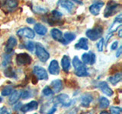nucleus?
Listing matches in <instances>:
<instances>
[{
  "mask_svg": "<svg viewBox=\"0 0 122 114\" xmlns=\"http://www.w3.org/2000/svg\"><path fill=\"white\" fill-rule=\"evenodd\" d=\"M72 66L74 68V72L76 75L79 76V77H86V76L89 75L86 65L82 63L77 56H74L73 59H72Z\"/></svg>",
  "mask_w": 122,
  "mask_h": 114,
  "instance_id": "f257e3e1",
  "label": "nucleus"
},
{
  "mask_svg": "<svg viewBox=\"0 0 122 114\" xmlns=\"http://www.w3.org/2000/svg\"><path fill=\"white\" fill-rule=\"evenodd\" d=\"M121 5L115 2H108L104 11V17L109 18L112 16L121 9Z\"/></svg>",
  "mask_w": 122,
  "mask_h": 114,
  "instance_id": "f03ea898",
  "label": "nucleus"
},
{
  "mask_svg": "<svg viewBox=\"0 0 122 114\" xmlns=\"http://www.w3.org/2000/svg\"><path fill=\"white\" fill-rule=\"evenodd\" d=\"M36 55L42 62H46L50 58V53L47 51V49L42 46L40 43H37L35 44Z\"/></svg>",
  "mask_w": 122,
  "mask_h": 114,
  "instance_id": "7ed1b4c3",
  "label": "nucleus"
},
{
  "mask_svg": "<svg viewBox=\"0 0 122 114\" xmlns=\"http://www.w3.org/2000/svg\"><path fill=\"white\" fill-rule=\"evenodd\" d=\"M102 33H103V28L101 26H98L92 29L87 30V31L86 32V35L91 40L95 41L97 40L98 39H100Z\"/></svg>",
  "mask_w": 122,
  "mask_h": 114,
  "instance_id": "20e7f679",
  "label": "nucleus"
},
{
  "mask_svg": "<svg viewBox=\"0 0 122 114\" xmlns=\"http://www.w3.org/2000/svg\"><path fill=\"white\" fill-rule=\"evenodd\" d=\"M16 62L18 66H28L31 63L32 59L29 54L26 52H21V53H18L16 56Z\"/></svg>",
  "mask_w": 122,
  "mask_h": 114,
  "instance_id": "39448f33",
  "label": "nucleus"
},
{
  "mask_svg": "<svg viewBox=\"0 0 122 114\" xmlns=\"http://www.w3.org/2000/svg\"><path fill=\"white\" fill-rule=\"evenodd\" d=\"M33 73L34 76L36 77L38 80H46L48 79V74L47 71H46L43 67L39 66H35L33 68Z\"/></svg>",
  "mask_w": 122,
  "mask_h": 114,
  "instance_id": "423d86ee",
  "label": "nucleus"
},
{
  "mask_svg": "<svg viewBox=\"0 0 122 114\" xmlns=\"http://www.w3.org/2000/svg\"><path fill=\"white\" fill-rule=\"evenodd\" d=\"M16 33L18 37L28 38V39H33L35 37V33H34V30L31 28H28V27L18 29Z\"/></svg>",
  "mask_w": 122,
  "mask_h": 114,
  "instance_id": "0eeeda50",
  "label": "nucleus"
},
{
  "mask_svg": "<svg viewBox=\"0 0 122 114\" xmlns=\"http://www.w3.org/2000/svg\"><path fill=\"white\" fill-rule=\"evenodd\" d=\"M54 103H56V104H61L63 106H70L72 104V100L70 98V97L68 96L66 94H60L58 96H56L54 98Z\"/></svg>",
  "mask_w": 122,
  "mask_h": 114,
  "instance_id": "6e6552de",
  "label": "nucleus"
},
{
  "mask_svg": "<svg viewBox=\"0 0 122 114\" xmlns=\"http://www.w3.org/2000/svg\"><path fill=\"white\" fill-rule=\"evenodd\" d=\"M17 45V40L14 37H10L9 40H7V43L5 47V51L6 54H10L13 51V49L16 47Z\"/></svg>",
  "mask_w": 122,
  "mask_h": 114,
  "instance_id": "1a4fd4ad",
  "label": "nucleus"
},
{
  "mask_svg": "<svg viewBox=\"0 0 122 114\" xmlns=\"http://www.w3.org/2000/svg\"><path fill=\"white\" fill-rule=\"evenodd\" d=\"M121 24H122V15L121 14H119L116 17V18L114 19L112 24L111 25V27L108 28V33H113L114 31H116V30L121 27Z\"/></svg>",
  "mask_w": 122,
  "mask_h": 114,
  "instance_id": "9d476101",
  "label": "nucleus"
},
{
  "mask_svg": "<svg viewBox=\"0 0 122 114\" xmlns=\"http://www.w3.org/2000/svg\"><path fill=\"white\" fill-rule=\"evenodd\" d=\"M38 108V103L35 100L30 101L28 104H26L25 105H22L20 109L21 111H22L24 113L29 112V111H33V110H36Z\"/></svg>",
  "mask_w": 122,
  "mask_h": 114,
  "instance_id": "9b49d317",
  "label": "nucleus"
},
{
  "mask_svg": "<svg viewBox=\"0 0 122 114\" xmlns=\"http://www.w3.org/2000/svg\"><path fill=\"white\" fill-rule=\"evenodd\" d=\"M98 87V88L102 90V92L103 94H105V95H107V96L111 97V96H112L114 94V91L112 90V89L111 88L108 84H107V82L105 81L99 82Z\"/></svg>",
  "mask_w": 122,
  "mask_h": 114,
  "instance_id": "f8f14e48",
  "label": "nucleus"
},
{
  "mask_svg": "<svg viewBox=\"0 0 122 114\" xmlns=\"http://www.w3.org/2000/svg\"><path fill=\"white\" fill-rule=\"evenodd\" d=\"M48 71L50 72V74H51L53 75H57L60 74V68L59 66V63L56 60L53 59L51 61L48 66Z\"/></svg>",
  "mask_w": 122,
  "mask_h": 114,
  "instance_id": "ddd939ff",
  "label": "nucleus"
},
{
  "mask_svg": "<svg viewBox=\"0 0 122 114\" xmlns=\"http://www.w3.org/2000/svg\"><path fill=\"white\" fill-rule=\"evenodd\" d=\"M103 6H104V2H94L93 4H92L89 6V10L92 14L98 15Z\"/></svg>",
  "mask_w": 122,
  "mask_h": 114,
  "instance_id": "4468645a",
  "label": "nucleus"
},
{
  "mask_svg": "<svg viewBox=\"0 0 122 114\" xmlns=\"http://www.w3.org/2000/svg\"><path fill=\"white\" fill-rule=\"evenodd\" d=\"M51 89L53 90V93H59L63 88V81L60 79H56L51 83Z\"/></svg>",
  "mask_w": 122,
  "mask_h": 114,
  "instance_id": "2eb2a0df",
  "label": "nucleus"
},
{
  "mask_svg": "<svg viewBox=\"0 0 122 114\" xmlns=\"http://www.w3.org/2000/svg\"><path fill=\"white\" fill-rule=\"evenodd\" d=\"M93 100V97L91 94L86 93L81 97V105L83 107H89L90 104Z\"/></svg>",
  "mask_w": 122,
  "mask_h": 114,
  "instance_id": "dca6fc26",
  "label": "nucleus"
},
{
  "mask_svg": "<svg viewBox=\"0 0 122 114\" xmlns=\"http://www.w3.org/2000/svg\"><path fill=\"white\" fill-rule=\"evenodd\" d=\"M21 90H14L12 93L10 94V97L9 98V103L11 105H14L18 101L19 99L21 98Z\"/></svg>",
  "mask_w": 122,
  "mask_h": 114,
  "instance_id": "f3484780",
  "label": "nucleus"
},
{
  "mask_svg": "<svg viewBox=\"0 0 122 114\" xmlns=\"http://www.w3.org/2000/svg\"><path fill=\"white\" fill-rule=\"evenodd\" d=\"M76 37V35L72 32H66L63 36L62 41L60 42L63 45H67L72 41H73Z\"/></svg>",
  "mask_w": 122,
  "mask_h": 114,
  "instance_id": "a211bd4d",
  "label": "nucleus"
},
{
  "mask_svg": "<svg viewBox=\"0 0 122 114\" xmlns=\"http://www.w3.org/2000/svg\"><path fill=\"white\" fill-rule=\"evenodd\" d=\"M2 4V6L5 8L6 11H9V12L14 11L18 5V2L17 1H5L3 2Z\"/></svg>",
  "mask_w": 122,
  "mask_h": 114,
  "instance_id": "6ab92c4d",
  "label": "nucleus"
},
{
  "mask_svg": "<svg viewBox=\"0 0 122 114\" xmlns=\"http://www.w3.org/2000/svg\"><path fill=\"white\" fill-rule=\"evenodd\" d=\"M75 48L76 49H84L88 50L89 49V44H88V39L86 37H82L79 40L77 43H76Z\"/></svg>",
  "mask_w": 122,
  "mask_h": 114,
  "instance_id": "aec40b11",
  "label": "nucleus"
},
{
  "mask_svg": "<svg viewBox=\"0 0 122 114\" xmlns=\"http://www.w3.org/2000/svg\"><path fill=\"white\" fill-rule=\"evenodd\" d=\"M61 66L65 72H68L70 68V58L67 55H64L61 59Z\"/></svg>",
  "mask_w": 122,
  "mask_h": 114,
  "instance_id": "412c9836",
  "label": "nucleus"
},
{
  "mask_svg": "<svg viewBox=\"0 0 122 114\" xmlns=\"http://www.w3.org/2000/svg\"><path fill=\"white\" fill-rule=\"evenodd\" d=\"M34 29V31L41 36H44L45 34L47 33V27L41 24V23H37V24H35Z\"/></svg>",
  "mask_w": 122,
  "mask_h": 114,
  "instance_id": "4be33fe9",
  "label": "nucleus"
},
{
  "mask_svg": "<svg viewBox=\"0 0 122 114\" xmlns=\"http://www.w3.org/2000/svg\"><path fill=\"white\" fill-rule=\"evenodd\" d=\"M58 5H60L62 8L65 9L70 13L72 12V11L74 8V3L73 2L71 1H59Z\"/></svg>",
  "mask_w": 122,
  "mask_h": 114,
  "instance_id": "5701e85b",
  "label": "nucleus"
},
{
  "mask_svg": "<svg viewBox=\"0 0 122 114\" xmlns=\"http://www.w3.org/2000/svg\"><path fill=\"white\" fill-rule=\"evenodd\" d=\"M51 34L53 37V40H55L56 41L61 42L63 39V33L62 31H60L59 29L57 28H53L51 30Z\"/></svg>",
  "mask_w": 122,
  "mask_h": 114,
  "instance_id": "b1692460",
  "label": "nucleus"
},
{
  "mask_svg": "<svg viewBox=\"0 0 122 114\" xmlns=\"http://www.w3.org/2000/svg\"><path fill=\"white\" fill-rule=\"evenodd\" d=\"M122 78V75L121 72H117L114 75L111 76L108 78V81L112 84V85H116L117 84L119 83L121 81Z\"/></svg>",
  "mask_w": 122,
  "mask_h": 114,
  "instance_id": "393cba45",
  "label": "nucleus"
},
{
  "mask_svg": "<svg viewBox=\"0 0 122 114\" xmlns=\"http://www.w3.org/2000/svg\"><path fill=\"white\" fill-rule=\"evenodd\" d=\"M4 74H5V76L7 78H15L17 77L16 72L15 71L12 67H7L5 71H4Z\"/></svg>",
  "mask_w": 122,
  "mask_h": 114,
  "instance_id": "a878e982",
  "label": "nucleus"
},
{
  "mask_svg": "<svg viewBox=\"0 0 122 114\" xmlns=\"http://www.w3.org/2000/svg\"><path fill=\"white\" fill-rule=\"evenodd\" d=\"M110 105V101L108 98H106L105 97H101L99 99V107L101 109H104L108 108Z\"/></svg>",
  "mask_w": 122,
  "mask_h": 114,
  "instance_id": "bb28decb",
  "label": "nucleus"
},
{
  "mask_svg": "<svg viewBox=\"0 0 122 114\" xmlns=\"http://www.w3.org/2000/svg\"><path fill=\"white\" fill-rule=\"evenodd\" d=\"M14 90L13 87L11 85H6L3 87L1 91V94L2 95L3 97H7V96H9V95L12 93V91Z\"/></svg>",
  "mask_w": 122,
  "mask_h": 114,
  "instance_id": "cd10ccee",
  "label": "nucleus"
},
{
  "mask_svg": "<svg viewBox=\"0 0 122 114\" xmlns=\"http://www.w3.org/2000/svg\"><path fill=\"white\" fill-rule=\"evenodd\" d=\"M53 94L54 93H53V90L51 89V87L49 86H46L42 90V94L45 97H50V96H51V95H53Z\"/></svg>",
  "mask_w": 122,
  "mask_h": 114,
  "instance_id": "c85d7f7f",
  "label": "nucleus"
},
{
  "mask_svg": "<svg viewBox=\"0 0 122 114\" xmlns=\"http://www.w3.org/2000/svg\"><path fill=\"white\" fill-rule=\"evenodd\" d=\"M34 11L37 14H45L47 12V9L42 6H35L34 7Z\"/></svg>",
  "mask_w": 122,
  "mask_h": 114,
  "instance_id": "c756f323",
  "label": "nucleus"
},
{
  "mask_svg": "<svg viewBox=\"0 0 122 114\" xmlns=\"http://www.w3.org/2000/svg\"><path fill=\"white\" fill-rule=\"evenodd\" d=\"M82 61L84 65L90 63V55L89 52H85L82 56Z\"/></svg>",
  "mask_w": 122,
  "mask_h": 114,
  "instance_id": "7c9ffc66",
  "label": "nucleus"
},
{
  "mask_svg": "<svg viewBox=\"0 0 122 114\" xmlns=\"http://www.w3.org/2000/svg\"><path fill=\"white\" fill-rule=\"evenodd\" d=\"M110 113L111 114H122V109L119 106H111Z\"/></svg>",
  "mask_w": 122,
  "mask_h": 114,
  "instance_id": "2f4dec72",
  "label": "nucleus"
},
{
  "mask_svg": "<svg viewBox=\"0 0 122 114\" xmlns=\"http://www.w3.org/2000/svg\"><path fill=\"white\" fill-rule=\"evenodd\" d=\"M11 62V55L10 54H6L3 56L2 59V66H7Z\"/></svg>",
  "mask_w": 122,
  "mask_h": 114,
  "instance_id": "473e14b6",
  "label": "nucleus"
},
{
  "mask_svg": "<svg viewBox=\"0 0 122 114\" xmlns=\"http://www.w3.org/2000/svg\"><path fill=\"white\" fill-rule=\"evenodd\" d=\"M25 48L27 49H28L29 51L33 52L34 49H35V44H34V43H33L32 41H28L25 43Z\"/></svg>",
  "mask_w": 122,
  "mask_h": 114,
  "instance_id": "72a5a7b5",
  "label": "nucleus"
},
{
  "mask_svg": "<svg viewBox=\"0 0 122 114\" xmlns=\"http://www.w3.org/2000/svg\"><path fill=\"white\" fill-rule=\"evenodd\" d=\"M104 43H105V40L104 38L101 37L100 39H99L98 42L96 44V47L98 49V50L99 52H102L103 50V47H104Z\"/></svg>",
  "mask_w": 122,
  "mask_h": 114,
  "instance_id": "f704fd0d",
  "label": "nucleus"
},
{
  "mask_svg": "<svg viewBox=\"0 0 122 114\" xmlns=\"http://www.w3.org/2000/svg\"><path fill=\"white\" fill-rule=\"evenodd\" d=\"M31 96H32V94H31V92H30V90H21V97H22L23 99H25V100H26V99H28L29 97H30Z\"/></svg>",
  "mask_w": 122,
  "mask_h": 114,
  "instance_id": "c9c22d12",
  "label": "nucleus"
},
{
  "mask_svg": "<svg viewBox=\"0 0 122 114\" xmlns=\"http://www.w3.org/2000/svg\"><path fill=\"white\" fill-rule=\"evenodd\" d=\"M51 14H52V17L53 18H56V19H60V18H61V17L63 16V14L57 10H53L51 11Z\"/></svg>",
  "mask_w": 122,
  "mask_h": 114,
  "instance_id": "e433bc0d",
  "label": "nucleus"
},
{
  "mask_svg": "<svg viewBox=\"0 0 122 114\" xmlns=\"http://www.w3.org/2000/svg\"><path fill=\"white\" fill-rule=\"evenodd\" d=\"M89 55H90V65H93L95 62V60H96V56L95 54L93 52H89Z\"/></svg>",
  "mask_w": 122,
  "mask_h": 114,
  "instance_id": "4c0bfd02",
  "label": "nucleus"
},
{
  "mask_svg": "<svg viewBox=\"0 0 122 114\" xmlns=\"http://www.w3.org/2000/svg\"><path fill=\"white\" fill-rule=\"evenodd\" d=\"M117 46H118V41H114L113 43L111 45V49L112 50H115L117 49Z\"/></svg>",
  "mask_w": 122,
  "mask_h": 114,
  "instance_id": "58836bf2",
  "label": "nucleus"
},
{
  "mask_svg": "<svg viewBox=\"0 0 122 114\" xmlns=\"http://www.w3.org/2000/svg\"><path fill=\"white\" fill-rule=\"evenodd\" d=\"M121 53H122V47H121V46H120L119 48L116 49V57H117V58H118V57L121 56Z\"/></svg>",
  "mask_w": 122,
  "mask_h": 114,
  "instance_id": "ea45409f",
  "label": "nucleus"
},
{
  "mask_svg": "<svg viewBox=\"0 0 122 114\" xmlns=\"http://www.w3.org/2000/svg\"><path fill=\"white\" fill-rule=\"evenodd\" d=\"M56 111V107L54 106H52V107L49 109V111L47 112V114H53L55 113V112Z\"/></svg>",
  "mask_w": 122,
  "mask_h": 114,
  "instance_id": "a19ab883",
  "label": "nucleus"
},
{
  "mask_svg": "<svg viewBox=\"0 0 122 114\" xmlns=\"http://www.w3.org/2000/svg\"><path fill=\"white\" fill-rule=\"evenodd\" d=\"M0 114H11V113L9 112V110H8L7 109H5V107H3L1 111H0Z\"/></svg>",
  "mask_w": 122,
  "mask_h": 114,
  "instance_id": "79ce46f5",
  "label": "nucleus"
},
{
  "mask_svg": "<svg viewBox=\"0 0 122 114\" xmlns=\"http://www.w3.org/2000/svg\"><path fill=\"white\" fill-rule=\"evenodd\" d=\"M27 22H28V24H34V23H35V21H34V19L32 18H27Z\"/></svg>",
  "mask_w": 122,
  "mask_h": 114,
  "instance_id": "37998d69",
  "label": "nucleus"
},
{
  "mask_svg": "<svg viewBox=\"0 0 122 114\" xmlns=\"http://www.w3.org/2000/svg\"><path fill=\"white\" fill-rule=\"evenodd\" d=\"M118 36H119V37H122V29H120L118 30Z\"/></svg>",
  "mask_w": 122,
  "mask_h": 114,
  "instance_id": "c03bdc74",
  "label": "nucleus"
},
{
  "mask_svg": "<svg viewBox=\"0 0 122 114\" xmlns=\"http://www.w3.org/2000/svg\"><path fill=\"white\" fill-rule=\"evenodd\" d=\"M99 114H110L109 113H108V112H107V111H102L100 113H99Z\"/></svg>",
  "mask_w": 122,
  "mask_h": 114,
  "instance_id": "a18cd8bd",
  "label": "nucleus"
},
{
  "mask_svg": "<svg viewBox=\"0 0 122 114\" xmlns=\"http://www.w3.org/2000/svg\"><path fill=\"white\" fill-rule=\"evenodd\" d=\"M2 101V97H0V103H1Z\"/></svg>",
  "mask_w": 122,
  "mask_h": 114,
  "instance_id": "49530a36",
  "label": "nucleus"
},
{
  "mask_svg": "<svg viewBox=\"0 0 122 114\" xmlns=\"http://www.w3.org/2000/svg\"><path fill=\"white\" fill-rule=\"evenodd\" d=\"M34 114H37V113H34Z\"/></svg>",
  "mask_w": 122,
  "mask_h": 114,
  "instance_id": "de8ad7c7",
  "label": "nucleus"
}]
</instances>
